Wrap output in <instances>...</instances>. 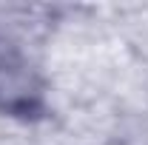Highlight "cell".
Listing matches in <instances>:
<instances>
[{
  "mask_svg": "<svg viewBox=\"0 0 148 145\" xmlns=\"http://www.w3.org/2000/svg\"><path fill=\"white\" fill-rule=\"evenodd\" d=\"M43 108V83L29 57L9 37L0 34V111L34 117Z\"/></svg>",
  "mask_w": 148,
  "mask_h": 145,
  "instance_id": "obj_1",
  "label": "cell"
}]
</instances>
